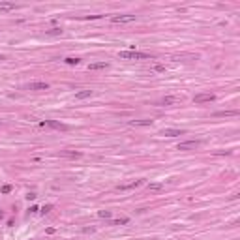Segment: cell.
<instances>
[{
  "mask_svg": "<svg viewBox=\"0 0 240 240\" xmlns=\"http://www.w3.org/2000/svg\"><path fill=\"white\" fill-rule=\"evenodd\" d=\"M118 56H120V58H126V60H146V58H152L148 53H139V51H120Z\"/></svg>",
  "mask_w": 240,
  "mask_h": 240,
  "instance_id": "obj_1",
  "label": "cell"
},
{
  "mask_svg": "<svg viewBox=\"0 0 240 240\" xmlns=\"http://www.w3.org/2000/svg\"><path fill=\"white\" fill-rule=\"evenodd\" d=\"M216 100L214 94H206V92H201V94H195L193 96V101L195 103H210V101Z\"/></svg>",
  "mask_w": 240,
  "mask_h": 240,
  "instance_id": "obj_2",
  "label": "cell"
},
{
  "mask_svg": "<svg viewBox=\"0 0 240 240\" xmlns=\"http://www.w3.org/2000/svg\"><path fill=\"white\" fill-rule=\"evenodd\" d=\"M197 146H201V141H184V143H178L177 150H195Z\"/></svg>",
  "mask_w": 240,
  "mask_h": 240,
  "instance_id": "obj_3",
  "label": "cell"
},
{
  "mask_svg": "<svg viewBox=\"0 0 240 240\" xmlns=\"http://www.w3.org/2000/svg\"><path fill=\"white\" fill-rule=\"evenodd\" d=\"M135 19H137L135 15L126 13V15H113V17H111V21H113V23H133Z\"/></svg>",
  "mask_w": 240,
  "mask_h": 240,
  "instance_id": "obj_4",
  "label": "cell"
},
{
  "mask_svg": "<svg viewBox=\"0 0 240 240\" xmlns=\"http://www.w3.org/2000/svg\"><path fill=\"white\" fill-rule=\"evenodd\" d=\"M40 126H49V128H54V130H62V132H66L68 130V126L62 122H56V120H43V122H40Z\"/></svg>",
  "mask_w": 240,
  "mask_h": 240,
  "instance_id": "obj_5",
  "label": "cell"
},
{
  "mask_svg": "<svg viewBox=\"0 0 240 240\" xmlns=\"http://www.w3.org/2000/svg\"><path fill=\"white\" fill-rule=\"evenodd\" d=\"M143 182H145V180H133V182H130V184H118L116 190L118 191H128V190H133V188L143 186Z\"/></svg>",
  "mask_w": 240,
  "mask_h": 240,
  "instance_id": "obj_6",
  "label": "cell"
},
{
  "mask_svg": "<svg viewBox=\"0 0 240 240\" xmlns=\"http://www.w3.org/2000/svg\"><path fill=\"white\" fill-rule=\"evenodd\" d=\"M199 58V54H193V53H190V54H175L173 56V60H177V62H190V60H197Z\"/></svg>",
  "mask_w": 240,
  "mask_h": 240,
  "instance_id": "obj_7",
  "label": "cell"
},
{
  "mask_svg": "<svg viewBox=\"0 0 240 240\" xmlns=\"http://www.w3.org/2000/svg\"><path fill=\"white\" fill-rule=\"evenodd\" d=\"M184 130H173V128H167V130H163L161 132V135H165V137H178V135H184Z\"/></svg>",
  "mask_w": 240,
  "mask_h": 240,
  "instance_id": "obj_8",
  "label": "cell"
},
{
  "mask_svg": "<svg viewBox=\"0 0 240 240\" xmlns=\"http://www.w3.org/2000/svg\"><path fill=\"white\" fill-rule=\"evenodd\" d=\"M28 88H30V90H47L49 85H47L45 81H36V83H30Z\"/></svg>",
  "mask_w": 240,
  "mask_h": 240,
  "instance_id": "obj_9",
  "label": "cell"
},
{
  "mask_svg": "<svg viewBox=\"0 0 240 240\" xmlns=\"http://www.w3.org/2000/svg\"><path fill=\"white\" fill-rule=\"evenodd\" d=\"M177 103H180V98H178V96H165L161 100V105H177Z\"/></svg>",
  "mask_w": 240,
  "mask_h": 240,
  "instance_id": "obj_10",
  "label": "cell"
},
{
  "mask_svg": "<svg viewBox=\"0 0 240 240\" xmlns=\"http://www.w3.org/2000/svg\"><path fill=\"white\" fill-rule=\"evenodd\" d=\"M17 9V4L13 2H0V11H13Z\"/></svg>",
  "mask_w": 240,
  "mask_h": 240,
  "instance_id": "obj_11",
  "label": "cell"
},
{
  "mask_svg": "<svg viewBox=\"0 0 240 240\" xmlns=\"http://www.w3.org/2000/svg\"><path fill=\"white\" fill-rule=\"evenodd\" d=\"M107 68H109L107 62H94V64L88 66V69H92V71H94V69H107Z\"/></svg>",
  "mask_w": 240,
  "mask_h": 240,
  "instance_id": "obj_12",
  "label": "cell"
},
{
  "mask_svg": "<svg viewBox=\"0 0 240 240\" xmlns=\"http://www.w3.org/2000/svg\"><path fill=\"white\" fill-rule=\"evenodd\" d=\"M60 156H64V158H81V152H73V150H62L60 152Z\"/></svg>",
  "mask_w": 240,
  "mask_h": 240,
  "instance_id": "obj_13",
  "label": "cell"
},
{
  "mask_svg": "<svg viewBox=\"0 0 240 240\" xmlns=\"http://www.w3.org/2000/svg\"><path fill=\"white\" fill-rule=\"evenodd\" d=\"M214 116H238V111H218Z\"/></svg>",
  "mask_w": 240,
  "mask_h": 240,
  "instance_id": "obj_14",
  "label": "cell"
},
{
  "mask_svg": "<svg viewBox=\"0 0 240 240\" xmlns=\"http://www.w3.org/2000/svg\"><path fill=\"white\" fill-rule=\"evenodd\" d=\"M92 96V90H81L75 94V100H86V98H90Z\"/></svg>",
  "mask_w": 240,
  "mask_h": 240,
  "instance_id": "obj_15",
  "label": "cell"
},
{
  "mask_svg": "<svg viewBox=\"0 0 240 240\" xmlns=\"http://www.w3.org/2000/svg\"><path fill=\"white\" fill-rule=\"evenodd\" d=\"M148 190H150V191H159V190H163V182H150V184H148Z\"/></svg>",
  "mask_w": 240,
  "mask_h": 240,
  "instance_id": "obj_16",
  "label": "cell"
},
{
  "mask_svg": "<svg viewBox=\"0 0 240 240\" xmlns=\"http://www.w3.org/2000/svg\"><path fill=\"white\" fill-rule=\"evenodd\" d=\"M130 126H152V120H132Z\"/></svg>",
  "mask_w": 240,
  "mask_h": 240,
  "instance_id": "obj_17",
  "label": "cell"
},
{
  "mask_svg": "<svg viewBox=\"0 0 240 240\" xmlns=\"http://www.w3.org/2000/svg\"><path fill=\"white\" fill-rule=\"evenodd\" d=\"M126 223H130V218H118V220H113L111 225H126Z\"/></svg>",
  "mask_w": 240,
  "mask_h": 240,
  "instance_id": "obj_18",
  "label": "cell"
},
{
  "mask_svg": "<svg viewBox=\"0 0 240 240\" xmlns=\"http://www.w3.org/2000/svg\"><path fill=\"white\" fill-rule=\"evenodd\" d=\"M45 34L47 36H60V34H62V28L54 26V28H51V30H45Z\"/></svg>",
  "mask_w": 240,
  "mask_h": 240,
  "instance_id": "obj_19",
  "label": "cell"
},
{
  "mask_svg": "<svg viewBox=\"0 0 240 240\" xmlns=\"http://www.w3.org/2000/svg\"><path fill=\"white\" fill-rule=\"evenodd\" d=\"M64 62L68 64V66H77L81 60H79V58H73V56H68V58H64Z\"/></svg>",
  "mask_w": 240,
  "mask_h": 240,
  "instance_id": "obj_20",
  "label": "cell"
},
{
  "mask_svg": "<svg viewBox=\"0 0 240 240\" xmlns=\"http://www.w3.org/2000/svg\"><path fill=\"white\" fill-rule=\"evenodd\" d=\"M98 216H100V218H105V220H109V218H111V210H100V212H98Z\"/></svg>",
  "mask_w": 240,
  "mask_h": 240,
  "instance_id": "obj_21",
  "label": "cell"
},
{
  "mask_svg": "<svg viewBox=\"0 0 240 240\" xmlns=\"http://www.w3.org/2000/svg\"><path fill=\"white\" fill-rule=\"evenodd\" d=\"M152 71H158V73H161V71H165V66H161V64H156L154 68H152Z\"/></svg>",
  "mask_w": 240,
  "mask_h": 240,
  "instance_id": "obj_22",
  "label": "cell"
},
{
  "mask_svg": "<svg viewBox=\"0 0 240 240\" xmlns=\"http://www.w3.org/2000/svg\"><path fill=\"white\" fill-rule=\"evenodd\" d=\"M51 210H53V204H45V206L41 208V212H43V214H49Z\"/></svg>",
  "mask_w": 240,
  "mask_h": 240,
  "instance_id": "obj_23",
  "label": "cell"
},
{
  "mask_svg": "<svg viewBox=\"0 0 240 240\" xmlns=\"http://www.w3.org/2000/svg\"><path fill=\"white\" fill-rule=\"evenodd\" d=\"M9 191H11V186H9V184L2 186V193H9Z\"/></svg>",
  "mask_w": 240,
  "mask_h": 240,
  "instance_id": "obj_24",
  "label": "cell"
},
{
  "mask_svg": "<svg viewBox=\"0 0 240 240\" xmlns=\"http://www.w3.org/2000/svg\"><path fill=\"white\" fill-rule=\"evenodd\" d=\"M36 197H38L36 193H28V195H26V199H28V201H34V199H36Z\"/></svg>",
  "mask_w": 240,
  "mask_h": 240,
  "instance_id": "obj_25",
  "label": "cell"
},
{
  "mask_svg": "<svg viewBox=\"0 0 240 240\" xmlns=\"http://www.w3.org/2000/svg\"><path fill=\"white\" fill-rule=\"evenodd\" d=\"M36 212H40V208L38 206H30V214H36Z\"/></svg>",
  "mask_w": 240,
  "mask_h": 240,
  "instance_id": "obj_26",
  "label": "cell"
},
{
  "mask_svg": "<svg viewBox=\"0 0 240 240\" xmlns=\"http://www.w3.org/2000/svg\"><path fill=\"white\" fill-rule=\"evenodd\" d=\"M6 58V56H4V54H0V60H4Z\"/></svg>",
  "mask_w": 240,
  "mask_h": 240,
  "instance_id": "obj_27",
  "label": "cell"
}]
</instances>
